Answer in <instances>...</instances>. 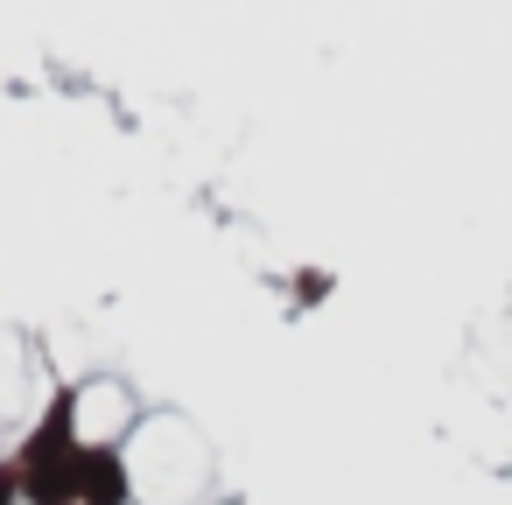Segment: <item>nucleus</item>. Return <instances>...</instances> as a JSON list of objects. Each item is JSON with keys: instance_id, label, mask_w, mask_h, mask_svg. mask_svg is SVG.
I'll return each mask as SVG.
<instances>
[{"instance_id": "f257e3e1", "label": "nucleus", "mask_w": 512, "mask_h": 505, "mask_svg": "<svg viewBox=\"0 0 512 505\" xmlns=\"http://www.w3.org/2000/svg\"><path fill=\"white\" fill-rule=\"evenodd\" d=\"M71 393H57L50 400V414L36 421V435H29V449L15 456V470H22V498L29 505H78V463H85V449L71 442Z\"/></svg>"}, {"instance_id": "f03ea898", "label": "nucleus", "mask_w": 512, "mask_h": 505, "mask_svg": "<svg viewBox=\"0 0 512 505\" xmlns=\"http://www.w3.org/2000/svg\"><path fill=\"white\" fill-rule=\"evenodd\" d=\"M78 505H127V463L113 449H85V463H78Z\"/></svg>"}, {"instance_id": "7ed1b4c3", "label": "nucleus", "mask_w": 512, "mask_h": 505, "mask_svg": "<svg viewBox=\"0 0 512 505\" xmlns=\"http://www.w3.org/2000/svg\"><path fill=\"white\" fill-rule=\"evenodd\" d=\"M22 498V470L15 463H0V505H15Z\"/></svg>"}]
</instances>
